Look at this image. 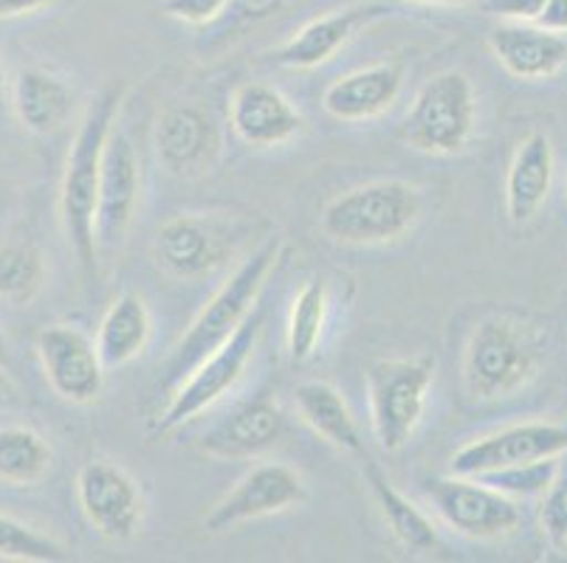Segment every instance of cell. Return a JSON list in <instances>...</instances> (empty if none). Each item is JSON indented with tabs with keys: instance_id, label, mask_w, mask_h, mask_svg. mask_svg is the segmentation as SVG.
<instances>
[{
	"instance_id": "1",
	"label": "cell",
	"mask_w": 567,
	"mask_h": 563,
	"mask_svg": "<svg viewBox=\"0 0 567 563\" xmlns=\"http://www.w3.org/2000/svg\"><path fill=\"white\" fill-rule=\"evenodd\" d=\"M122 91L105 87L94 96L82 116L76 136L71 142L69 161H65L63 186H60V217L69 234L74 257L80 262L82 279L87 285L96 282L100 273V242H96V200H100L102 155L116 124Z\"/></svg>"
},
{
	"instance_id": "2",
	"label": "cell",
	"mask_w": 567,
	"mask_h": 563,
	"mask_svg": "<svg viewBox=\"0 0 567 563\" xmlns=\"http://www.w3.org/2000/svg\"><path fill=\"white\" fill-rule=\"evenodd\" d=\"M277 260H280V242L268 240L257 248L249 260L237 265V271L206 302V307L200 310L187 333H184V338L178 341V347L173 350V355L164 364L158 389L173 395L200 361L209 358L218 347H224L226 341L235 335V330L257 307L262 285H266L268 273L275 271Z\"/></svg>"
},
{
	"instance_id": "3",
	"label": "cell",
	"mask_w": 567,
	"mask_h": 563,
	"mask_svg": "<svg viewBox=\"0 0 567 563\" xmlns=\"http://www.w3.org/2000/svg\"><path fill=\"white\" fill-rule=\"evenodd\" d=\"M424 211L421 189L406 180H373L337 195L322 209V231L342 246H381L415 229Z\"/></svg>"
},
{
	"instance_id": "4",
	"label": "cell",
	"mask_w": 567,
	"mask_h": 563,
	"mask_svg": "<svg viewBox=\"0 0 567 563\" xmlns=\"http://www.w3.org/2000/svg\"><path fill=\"white\" fill-rule=\"evenodd\" d=\"M539 350L528 330L508 316H492L474 327L463 353V386L474 400H508L530 384Z\"/></svg>"
},
{
	"instance_id": "5",
	"label": "cell",
	"mask_w": 567,
	"mask_h": 563,
	"mask_svg": "<svg viewBox=\"0 0 567 563\" xmlns=\"http://www.w3.org/2000/svg\"><path fill=\"white\" fill-rule=\"evenodd\" d=\"M474 118L477 102L468 76L463 71H443L415 93L399 127V138L417 153L455 155L466 149Z\"/></svg>"
},
{
	"instance_id": "6",
	"label": "cell",
	"mask_w": 567,
	"mask_h": 563,
	"mask_svg": "<svg viewBox=\"0 0 567 563\" xmlns=\"http://www.w3.org/2000/svg\"><path fill=\"white\" fill-rule=\"evenodd\" d=\"M435 364L430 358H384L368 369L370 423L384 451H401L424 417Z\"/></svg>"
},
{
	"instance_id": "7",
	"label": "cell",
	"mask_w": 567,
	"mask_h": 563,
	"mask_svg": "<svg viewBox=\"0 0 567 563\" xmlns=\"http://www.w3.org/2000/svg\"><path fill=\"white\" fill-rule=\"evenodd\" d=\"M262 322H266V310L255 307L224 347L215 350L209 358H204L189 372L182 386L169 395L167 409L162 411L156 423V434H169L182 428L184 423H189L200 411L209 409L215 400H220L240 380L257 347Z\"/></svg>"
},
{
	"instance_id": "8",
	"label": "cell",
	"mask_w": 567,
	"mask_h": 563,
	"mask_svg": "<svg viewBox=\"0 0 567 563\" xmlns=\"http://www.w3.org/2000/svg\"><path fill=\"white\" fill-rule=\"evenodd\" d=\"M237 231L213 215H175L158 229L153 254L175 279L213 277L235 254Z\"/></svg>"
},
{
	"instance_id": "9",
	"label": "cell",
	"mask_w": 567,
	"mask_h": 563,
	"mask_svg": "<svg viewBox=\"0 0 567 563\" xmlns=\"http://www.w3.org/2000/svg\"><path fill=\"white\" fill-rule=\"evenodd\" d=\"M432 504L441 519L468 539H497L517 530L523 521L517 499L499 493L474 477H441L426 482Z\"/></svg>"
},
{
	"instance_id": "10",
	"label": "cell",
	"mask_w": 567,
	"mask_h": 563,
	"mask_svg": "<svg viewBox=\"0 0 567 563\" xmlns=\"http://www.w3.org/2000/svg\"><path fill=\"white\" fill-rule=\"evenodd\" d=\"M306 499V482L293 468L282 462L255 465L246 477L235 482V488L215 504L204 519L206 533H226L231 526L262 515L282 513Z\"/></svg>"
},
{
	"instance_id": "11",
	"label": "cell",
	"mask_w": 567,
	"mask_h": 563,
	"mask_svg": "<svg viewBox=\"0 0 567 563\" xmlns=\"http://www.w3.org/2000/svg\"><path fill=\"white\" fill-rule=\"evenodd\" d=\"M561 453H567V423H519L457 448L452 457V473L483 477L499 468Z\"/></svg>"
},
{
	"instance_id": "12",
	"label": "cell",
	"mask_w": 567,
	"mask_h": 563,
	"mask_svg": "<svg viewBox=\"0 0 567 563\" xmlns=\"http://www.w3.org/2000/svg\"><path fill=\"white\" fill-rule=\"evenodd\" d=\"M76 496L87 524L107 541H131L144 519V499L127 471L107 459H91L76 477Z\"/></svg>"
},
{
	"instance_id": "13",
	"label": "cell",
	"mask_w": 567,
	"mask_h": 563,
	"mask_svg": "<svg viewBox=\"0 0 567 563\" xmlns=\"http://www.w3.org/2000/svg\"><path fill=\"white\" fill-rule=\"evenodd\" d=\"M38 358L51 389L69 403H94L105 386L100 350L80 327L51 324L38 335Z\"/></svg>"
},
{
	"instance_id": "14",
	"label": "cell",
	"mask_w": 567,
	"mask_h": 563,
	"mask_svg": "<svg viewBox=\"0 0 567 563\" xmlns=\"http://www.w3.org/2000/svg\"><path fill=\"white\" fill-rule=\"evenodd\" d=\"M153 144L162 167L175 178H200L220 158L218 124L195 105H169L158 113Z\"/></svg>"
},
{
	"instance_id": "15",
	"label": "cell",
	"mask_w": 567,
	"mask_h": 563,
	"mask_svg": "<svg viewBox=\"0 0 567 563\" xmlns=\"http://www.w3.org/2000/svg\"><path fill=\"white\" fill-rule=\"evenodd\" d=\"M138 189H142V175H138V158L131 138L113 131L102 155V178H100V200H96V242L100 254H113L127 229L133 223L138 204Z\"/></svg>"
},
{
	"instance_id": "16",
	"label": "cell",
	"mask_w": 567,
	"mask_h": 563,
	"mask_svg": "<svg viewBox=\"0 0 567 563\" xmlns=\"http://www.w3.org/2000/svg\"><path fill=\"white\" fill-rule=\"evenodd\" d=\"M229 122L237 138L251 147H280L306 127L302 113L266 82H246L237 87L229 102Z\"/></svg>"
},
{
	"instance_id": "17",
	"label": "cell",
	"mask_w": 567,
	"mask_h": 563,
	"mask_svg": "<svg viewBox=\"0 0 567 563\" xmlns=\"http://www.w3.org/2000/svg\"><path fill=\"white\" fill-rule=\"evenodd\" d=\"M386 14H390L386 3H355V7L311 20L275 51V62L282 69H317L331 60L344 43H350L359 31Z\"/></svg>"
},
{
	"instance_id": "18",
	"label": "cell",
	"mask_w": 567,
	"mask_h": 563,
	"mask_svg": "<svg viewBox=\"0 0 567 563\" xmlns=\"http://www.w3.org/2000/svg\"><path fill=\"white\" fill-rule=\"evenodd\" d=\"M286 431V417L275 400L257 397L240 403L237 409L204 434L200 448L215 459H251L277 446Z\"/></svg>"
},
{
	"instance_id": "19",
	"label": "cell",
	"mask_w": 567,
	"mask_h": 563,
	"mask_svg": "<svg viewBox=\"0 0 567 563\" xmlns=\"http://www.w3.org/2000/svg\"><path fill=\"white\" fill-rule=\"evenodd\" d=\"M494 56L517 80H548L567 62V40L536 23H503L488 34Z\"/></svg>"
},
{
	"instance_id": "20",
	"label": "cell",
	"mask_w": 567,
	"mask_h": 563,
	"mask_svg": "<svg viewBox=\"0 0 567 563\" xmlns=\"http://www.w3.org/2000/svg\"><path fill=\"white\" fill-rule=\"evenodd\" d=\"M401 85H404V71L393 62H381L333 82L324 91L322 105L339 122H368L393 107Z\"/></svg>"
},
{
	"instance_id": "21",
	"label": "cell",
	"mask_w": 567,
	"mask_h": 563,
	"mask_svg": "<svg viewBox=\"0 0 567 563\" xmlns=\"http://www.w3.org/2000/svg\"><path fill=\"white\" fill-rule=\"evenodd\" d=\"M554 144L543 133H530L514 153L505 178V209L514 226H525L543 209L554 184Z\"/></svg>"
},
{
	"instance_id": "22",
	"label": "cell",
	"mask_w": 567,
	"mask_h": 563,
	"mask_svg": "<svg viewBox=\"0 0 567 563\" xmlns=\"http://www.w3.org/2000/svg\"><path fill=\"white\" fill-rule=\"evenodd\" d=\"M12 107L25 131L38 136H54L69 122L74 91L49 71L25 69L12 85Z\"/></svg>"
},
{
	"instance_id": "23",
	"label": "cell",
	"mask_w": 567,
	"mask_h": 563,
	"mask_svg": "<svg viewBox=\"0 0 567 563\" xmlns=\"http://www.w3.org/2000/svg\"><path fill=\"white\" fill-rule=\"evenodd\" d=\"M293 406L300 411L302 423L324 442H331L344 453H364V440L350 415L348 400L331 384L306 380L293 392Z\"/></svg>"
},
{
	"instance_id": "24",
	"label": "cell",
	"mask_w": 567,
	"mask_h": 563,
	"mask_svg": "<svg viewBox=\"0 0 567 563\" xmlns=\"http://www.w3.org/2000/svg\"><path fill=\"white\" fill-rule=\"evenodd\" d=\"M151 338V310L138 293H122L102 316L96 350L105 366H122L136 358Z\"/></svg>"
},
{
	"instance_id": "25",
	"label": "cell",
	"mask_w": 567,
	"mask_h": 563,
	"mask_svg": "<svg viewBox=\"0 0 567 563\" xmlns=\"http://www.w3.org/2000/svg\"><path fill=\"white\" fill-rule=\"evenodd\" d=\"M364 479H368L370 493H373L375 504H379L381 515H384L386 526H390V533L412 552L435 550L437 533L432 521L401 490H395L393 482L379 471V465L370 462V459L364 465Z\"/></svg>"
},
{
	"instance_id": "26",
	"label": "cell",
	"mask_w": 567,
	"mask_h": 563,
	"mask_svg": "<svg viewBox=\"0 0 567 563\" xmlns=\"http://www.w3.org/2000/svg\"><path fill=\"white\" fill-rule=\"evenodd\" d=\"M51 468V448L38 431L23 426L0 428V482L14 488L38 484Z\"/></svg>"
},
{
	"instance_id": "27",
	"label": "cell",
	"mask_w": 567,
	"mask_h": 563,
	"mask_svg": "<svg viewBox=\"0 0 567 563\" xmlns=\"http://www.w3.org/2000/svg\"><path fill=\"white\" fill-rule=\"evenodd\" d=\"M45 282V262L32 242L0 246V302L29 304Z\"/></svg>"
},
{
	"instance_id": "28",
	"label": "cell",
	"mask_w": 567,
	"mask_h": 563,
	"mask_svg": "<svg viewBox=\"0 0 567 563\" xmlns=\"http://www.w3.org/2000/svg\"><path fill=\"white\" fill-rule=\"evenodd\" d=\"M324 319H328V285L322 279H311L297 299L288 316V353L291 361L302 364L317 353L322 341Z\"/></svg>"
},
{
	"instance_id": "29",
	"label": "cell",
	"mask_w": 567,
	"mask_h": 563,
	"mask_svg": "<svg viewBox=\"0 0 567 563\" xmlns=\"http://www.w3.org/2000/svg\"><path fill=\"white\" fill-rule=\"evenodd\" d=\"M0 557L20 563H63L71 555L63 544L38 533L34 526L0 513Z\"/></svg>"
},
{
	"instance_id": "30",
	"label": "cell",
	"mask_w": 567,
	"mask_h": 563,
	"mask_svg": "<svg viewBox=\"0 0 567 563\" xmlns=\"http://www.w3.org/2000/svg\"><path fill=\"white\" fill-rule=\"evenodd\" d=\"M556 477H559V457L512 465V468H499V471L483 473V477L474 479L492 484V488H497L505 496H512V499H534V496L548 493Z\"/></svg>"
},
{
	"instance_id": "31",
	"label": "cell",
	"mask_w": 567,
	"mask_h": 563,
	"mask_svg": "<svg viewBox=\"0 0 567 563\" xmlns=\"http://www.w3.org/2000/svg\"><path fill=\"white\" fill-rule=\"evenodd\" d=\"M543 530L554 546L567 541V471H559L543 502Z\"/></svg>"
},
{
	"instance_id": "32",
	"label": "cell",
	"mask_w": 567,
	"mask_h": 563,
	"mask_svg": "<svg viewBox=\"0 0 567 563\" xmlns=\"http://www.w3.org/2000/svg\"><path fill=\"white\" fill-rule=\"evenodd\" d=\"M235 0H164V12L184 23L204 25L218 20Z\"/></svg>"
},
{
	"instance_id": "33",
	"label": "cell",
	"mask_w": 567,
	"mask_h": 563,
	"mask_svg": "<svg viewBox=\"0 0 567 563\" xmlns=\"http://www.w3.org/2000/svg\"><path fill=\"white\" fill-rule=\"evenodd\" d=\"M543 7L545 0H483V12L505 18L508 23H534Z\"/></svg>"
},
{
	"instance_id": "34",
	"label": "cell",
	"mask_w": 567,
	"mask_h": 563,
	"mask_svg": "<svg viewBox=\"0 0 567 563\" xmlns=\"http://www.w3.org/2000/svg\"><path fill=\"white\" fill-rule=\"evenodd\" d=\"M534 23L554 31V34H567V0H545L543 12Z\"/></svg>"
},
{
	"instance_id": "35",
	"label": "cell",
	"mask_w": 567,
	"mask_h": 563,
	"mask_svg": "<svg viewBox=\"0 0 567 563\" xmlns=\"http://www.w3.org/2000/svg\"><path fill=\"white\" fill-rule=\"evenodd\" d=\"M54 0H0V18H20V14H32L38 9L51 7Z\"/></svg>"
},
{
	"instance_id": "36",
	"label": "cell",
	"mask_w": 567,
	"mask_h": 563,
	"mask_svg": "<svg viewBox=\"0 0 567 563\" xmlns=\"http://www.w3.org/2000/svg\"><path fill=\"white\" fill-rule=\"evenodd\" d=\"M12 395H14V389H12V380H9V375H7V366L0 364V406L12 400Z\"/></svg>"
},
{
	"instance_id": "37",
	"label": "cell",
	"mask_w": 567,
	"mask_h": 563,
	"mask_svg": "<svg viewBox=\"0 0 567 563\" xmlns=\"http://www.w3.org/2000/svg\"><path fill=\"white\" fill-rule=\"evenodd\" d=\"M410 3H443V7L455 3V7H461V3H474V0H410Z\"/></svg>"
},
{
	"instance_id": "38",
	"label": "cell",
	"mask_w": 567,
	"mask_h": 563,
	"mask_svg": "<svg viewBox=\"0 0 567 563\" xmlns=\"http://www.w3.org/2000/svg\"><path fill=\"white\" fill-rule=\"evenodd\" d=\"M0 364L9 366V344L7 338H3V333H0Z\"/></svg>"
},
{
	"instance_id": "39",
	"label": "cell",
	"mask_w": 567,
	"mask_h": 563,
	"mask_svg": "<svg viewBox=\"0 0 567 563\" xmlns=\"http://www.w3.org/2000/svg\"><path fill=\"white\" fill-rule=\"evenodd\" d=\"M3 93H7V74H3V62H0V100H3Z\"/></svg>"
},
{
	"instance_id": "40",
	"label": "cell",
	"mask_w": 567,
	"mask_h": 563,
	"mask_svg": "<svg viewBox=\"0 0 567 563\" xmlns=\"http://www.w3.org/2000/svg\"><path fill=\"white\" fill-rule=\"evenodd\" d=\"M561 550H565V552H567V541H565V546H561Z\"/></svg>"
}]
</instances>
